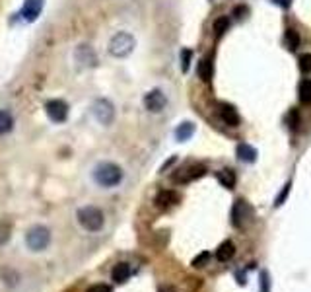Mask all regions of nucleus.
Returning <instances> with one entry per match:
<instances>
[{
  "instance_id": "nucleus-10",
  "label": "nucleus",
  "mask_w": 311,
  "mask_h": 292,
  "mask_svg": "<svg viewBox=\"0 0 311 292\" xmlns=\"http://www.w3.org/2000/svg\"><path fill=\"white\" fill-rule=\"evenodd\" d=\"M206 173V167L202 164H194V166H187L185 169H181V173H177L173 179L179 181V183H189V181H194L198 177H202Z\"/></svg>"
},
{
  "instance_id": "nucleus-25",
  "label": "nucleus",
  "mask_w": 311,
  "mask_h": 292,
  "mask_svg": "<svg viewBox=\"0 0 311 292\" xmlns=\"http://www.w3.org/2000/svg\"><path fill=\"white\" fill-rule=\"evenodd\" d=\"M208 259H210V253H208V251H202V253H198V255L193 259V267H194V269H200V267H204V265L208 263Z\"/></svg>"
},
{
  "instance_id": "nucleus-28",
  "label": "nucleus",
  "mask_w": 311,
  "mask_h": 292,
  "mask_svg": "<svg viewBox=\"0 0 311 292\" xmlns=\"http://www.w3.org/2000/svg\"><path fill=\"white\" fill-rule=\"evenodd\" d=\"M288 193H290V183H286V185H284V189H282V191H280V195L276 197L274 205H276V207H280V205H282V203L286 201V197H288Z\"/></svg>"
},
{
  "instance_id": "nucleus-27",
  "label": "nucleus",
  "mask_w": 311,
  "mask_h": 292,
  "mask_svg": "<svg viewBox=\"0 0 311 292\" xmlns=\"http://www.w3.org/2000/svg\"><path fill=\"white\" fill-rule=\"evenodd\" d=\"M286 123L290 125V129H296L300 125V117H298V111H290L288 117H286Z\"/></svg>"
},
{
  "instance_id": "nucleus-33",
  "label": "nucleus",
  "mask_w": 311,
  "mask_h": 292,
  "mask_svg": "<svg viewBox=\"0 0 311 292\" xmlns=\"http://www.w3.org/2000/svg\"><path fill=\"white\" fill-rule=\"evenodd\" d=\"M159 292H175V289H171V287H163V289H159Z\"/></svg>"
},
{
  "instance_id": "nucleus-26",
  "label": "nucleus",
  "mask_w": 311,
  "mask_h": 292,
  "mask_svg": "<svg viewBox=\"0 0 311 292\" xmlns=\"http://www.w3.org/2000/svg\"><path fill=\"white\" fill-rule=\"evenodd\" d=\"M300 70L302 72H311V53H306L300 57Z\"/></svg>"
},
{
  "instance_id": "nucleus-29",
  "label": "nucleus",
  "mask_w": 311,
  "mask_h": 292,
  "mask_svg": "<svg viewBox=\"0 0 311 292\" xmlns=\"http://www.w3.org/2000/svg\"><path fill=\"white\" fill-rule=\"evenodd\" d=\"M267 291H269V275L263 273V275H261V292H267Z\"/></svg>"
},
{
  "instance_id": "nucleus-19",
  "label": "nucleus",
  "mask_w": 311,
  "mask_h": 292,
  "mask_svg": "<svg viewBox=\"0 0 311 292\" xmlns=\"http://www.w3.org/2000/svg\"><path fill=\"white\" fill-rule=\"evenodd\" d=\"M218 181H220L226 189H233V185H235V173H233L230 167H226V169H222V171L218 173Z\"/></svg>"
},
{
  "instance_id": "nucleus-16",
  "label": "nucleus",
  "mask_w": 311,
  "mask_h": 292,
  "mask_svg": "<svg viewBox=\"0 0 311 292\" xmlns=\"http://www.w3.org/2000/svg\"><path fill=\"white\" fill-rule=\"evenodd\" d=\"M198 76L204 82L212 80V57H202L200 59V63H198Z\"/></svg>"
},
{
  "instance_id": "nucleus-21",
  "label": "nucleus",
  "mask_w": 311,
  "mask_h": 292,
  "mask_svg": "<svg viewBox=\"0 0 311 292\" xmlns=\"http://www.w3.org/2000/svg\"><path fill=\"white\" fill-rule=\"evenodd\" d=\"M284 41H286V45H288L290 51H296L300 47V33L294 32V30H288V32L284 33Z\"/></svg>"
},
{
  "instance_id": "nucleus-24",
  "label": "nucleus",
  "mask_w": 311,
  "mask_h": 292,
  "mask_svg": "<svg viewBox=\"0 0 311 292\" xmlns=\"http://www.w3.org/2000/svg\"><path fill=\"white\" fill-rule=\"evenodd\" d=\"M191 61H193V51H191V49H183V51H181V70H183V72H189Z\"/></svg>"
},
{
  "instance_id": "nucleus-30",
  "label": "nucleus",
  "mask_w": 311,
  "mask_h": 292,
  "mask_svg": "<svg viewBox=\"0 0 311 292\" xmlns=\"http://www.w3.org/2000/svg\"><path fill=\"white\" fill-rule=\"evenodd\" d=\"M88 292H111V289H109L107 285H95V287H92Z\"/></svg>"
},
{
  "instance_id": "nucleus-8",
  "label": "nucleus",
  "mask_w": 311,
  "mask_h": 292,
  "mask_svg": "<svg viewBox=\"0 0 311 292\" xmlns=\"http://www.w3.org/2000/svg\"><path fill=\"white\" fill-rule=\"evenodd\" d=\"M167 105V97L161 90H150L146 96H144V107L150 111V113H161Z\"/></svg>"
},
{
  "instance_id": "nucleus-18",
  "label": "nucleus",
  "mask_w": 311,
  "mask_h": 292,
  "mask_svg": "<svg viewBox=\"0 0 311 292\" xmlns=\"http://www.w3.org/2000/svg\"><path fill=\"white\" fill-rule=\"evenodd\" d=\"M173 203H177V195L173 193V191H159V193L156 195V205L159 207V209H165V207H169V205H173Z\"/></svg>"
},
{
  "instance_id": "nucleus-6",
  "label": "nucleus",
  "mask_w": 311,
  "mask_h": 292,
  "mask_svg": "<svg viewBox=\"0 0 311 292\" xmlns=\"http://www.w3.org/2000/svg\"><path fill=\"white\" fill-rule=\"evenodd\" d=\"M93 115H95V119L101 123V125H111L113 123V119H115V107H113V103L109 101V99H97L95 103H93Z\"/></svg>"
},
{
  "instance_id": "nucleus-7",
  "label": "nucleus",
  "mask_w": 311,
  "mask_h": 292,
  "mask_svg": "<svg viewBox=\"0 0 311 292\" xmlns=\"http://www.w3.org/2000/svg\"><path fill=\"white\" fill-rule=\"evenodd\" d=\"M45 113L49 115L51 121L62 123V121H66V117H68V103L62 101V99H49V101L45 103Z\"/></svg>"
},
{
  "instance_id": "nucleus-23",
  "label": "nucleus",
  "mask_w": 311,
  "mask_h": 292,
  "mask_svg": "<svg viewBox=\"0 0 311 292\" xmlns=\"http://www.w3.org/2000/svg\"><path fill=\"white\" fill-rule=\"evenodd\" d=\"M228 28H230V18H218L216 22H214V35L216 37H222L224 33L228 32Z\"/></svg>"
},
{
  "instance_id": "nucleus-20",
  "label": "nucleus",
  "mask_w": 311,
  "mask_h": 292,
  "mask_svg": "<svg viewBox=\"0 0 311 292\" xmlns=\"http://www.w3.org/2000/svg\"><path fill=\"white\" fill-rule=\"evenodd\" d=\"M14 129V117L10 115V111L0 109V134H6Z\"/></svg>"
},
{
  "instance_id": "nucleus-9",
  "label": "nucleus",
  "mask_w": 311,
  "mask_h": 292,
  "mask_svg": "<svg viewBox=\"0 0 311 292\" xmlns=\"http://www.w3.org/2000/svg\"><path fill=\"white\" fill-rule=\"evenodd\" d=\"M74 59L84 68H92V66L97 65V57H95V53H93L90 45H78L76 51H74Z\"/></svg>"
},
{
  "instance_id": "nucleus-17",
  "label": "nucleus",
  "mask_w": 311,
  "mask_h": 292,
  "mask_svg": "<svg viewBox=\"0 0 311 292\" xmlns=\"http://www.w3.org/2000/svg\"><path fill=\"white\" fill-rule=\"evenodd\" d=\"M233 253H235V246L228 240V242H224V244H220L216 250V257L220 261H230L233 257Z\"/></svg>"
},
{
  "instance_id": "nucleus-11",
  "label": "nucleus",
  "mask_w": 311,
  "mask_h": 292,
  "mask_svg": "<svg viewBox=\"0 0 311 292\" xmlns=\"http://www.w3.org/2000/svg\"><path fill=\"white\" fill-rule=\"evenodd\" d=\"M43 10V0H26L24 8H22V16L26 22H35L39 18Z\"/></svg>"
},
{
  "instance_id": "nucleus-31",
  "label": "nucleus",
  "mask_w": 311,
  "mask_h": 292,
  "mask_svg": "<svg viewBox=\"0 0 311 292\" xmlns=\"http://www.w3.org/2000/svg\"><path fill=\"white\" fill-rule=\"evenodd\" d=\"M276 6H280V8H284V10H288L290 6H292V0H272Z\"/></svg>"
},
{
  "instance_id": "nucleus-1",
  "label": "nucleus",
  "mask_w": 311,
  "mask_h": 292,
  "mask_svg": "<svg viewBox=\"0 0 311 292\" xmlns=\"http://www.w3.org/2000/svg\"><path fill=\"white\" fill-rule=\"evenodd\" d=\"M93 179L101 187H115L123 181V169L117 164L103 162L93 169Z\"/></svg>"
},
{
  "instance_id": "nucleus-14",
  "label": "nucleus",
  "mask_w": 311,
  "mask_h": 292,
  "mask_svg": "<svg viewBox=\"0 0 311 292\" xmlns=\"http://www.w3.org/2000/svg\"><path fill=\"white\" fill-rule=\"evenodd\" d=\"M194 129H196V125H194L193 121H183V123L175 129V138H177L179 142H185V140H189V138L194 134Z\"/></svg>"
},
{
  "instance_id": "nucleus-2",
  "label": "nucleus",
  "mask_w": 311,
  "mask_h": 292,
  "mask_svg": "<svg viewBox=\"0 0 311 292\" xmlns=\"http://www.w3.org/2000/svg\"><path fill=\"white\" fill-rule=\"evenodd\" d=\"M134 47H136V39H134V35L128 32H119L109 39L107 51H109L111 57L124 59V57H128V55L134 51Z\"/></svg>"
},
{
  "instance_id": "nucleus-3",
  "label": "nucleus",
  "mask_w": 311,
  "mask_h": 292,
  "mask_svg": "<svg viewBox=\"0 0 311 292\" xmlns=\"http://www.w3.org/2000/svg\"><path fill=\"white\" fill-rule=\"evenodd\" d=\"M51 244V230L47 226H31L26 232V246L31 251H43Z\"/></svg>"
},
{
  "instance_id": "nucleus-5",
  "label": "nucleus",
  "mask_w": 311,
  "mask_h": 292,
  "mask_svg": "<svg viewBox=\"0 0 311 292\" xmlns=\"http://www.w3.org/2000/svg\"><path fill=\"white\" fill-rule=\"evenodd\" d=\"M251 218H253V209L249 207V203L243 201V199H237L233 203V209H232V222H233V226L243 228Z\"/></svg>"
},
{
  "instance_id": "nucleus-22",
  "label": "nucleus",
  "mask_w": 311,
  "mask_h": 292,
  "mask_svg": "<svg viewBox=\"0 0 311 292\" xmlns=\"http://www.w3.org/2000/svg\"><path fill=\"white\" fill-rule=\"evenodd\" d=\"M300 101L304 105H310L311 103V80H304L300 84Z\"/></svg>"
},
{
  "instance_id": "nucleus-4",
  "label": "nucleus",
  "mask_w": 311,
  "mask_h": 292,
  "mask_svg": "<svg viewBox=\"0 0 311 292\" xmlns=\"http://www.w3.org/2000/svg\"><path fill=\"white\" fill-rule=\"evenodd\" d=\"M76 216H78V222L82 224V228H86L88 232H97V230H101V228H103V222H105L103 212H101L97 207H82V209H78Z\"/></svg>"
},
{
  "instance_id": "nucleus-32",
  "label": "nucleus",
  "mask_w": 311,
  "mask_h": 292,
  "mask_svg": "<svg viewBox=\"0 0 311 292\" xmlns=\"http://www.w3.org/2000/svg\"><path fill=\"white\" fill-rule=\"evenodd\" d=\"M175 162V156H173V158H171V160H167V162L163 164V167H161V171H165V169H167V167H169V166H171V164Z\"/></svg>"
},
{
  "instance_id": "nucleus-12",
  "label": "nucleus",
  "mask_w": 311,
  "mask_h": 292,
  "mask_svg": "<svg viewBox=\"0 0 311 292\" xmlns=\"http://www.w3.org/2000/svg\"><path fill=\"white\" fill-rule=\"evenodd\" d=\"M218 109H220V117H222V121H224L228 127H237V125H239V115H237V111H235L232 105H228V103H220Z\"/></svg>"
},
{
  "instance_id": "nucleus-13",
  "label": "nucleus",
  "mask_w": 311,
  "mask_h": 292,
  "mask_svg": "<svg viewBox=\"0 0 311 292\" xmlns=\"http://www.w3.org/2000/svg\"><path fill=\"white\" fill-rule=\"evenodd\" d=\"M111 277H113V281H115L117 285H123L124 281H128V277H130V267H128V263H117V265L113 267V271H111Z\"/></svg>"
},
{
  "instance_id": "nucleus-15",
  "label": "nucleus",
  "mask_w": 311,
  "mask_h": 292,
  "mask_svg": "<svg viewBox=\"0 0 311 292\" xmlns=\"http://www.w3.org/2000/svg\"><path fill=\"white\" fill-rule=\"evenodd\" d=\"M235 152H237V158L239 160H243V162L247 164H253L257 160V150L253 148V146H249V144H237V148H235Z\"/></svg>"
}]
</instances>
